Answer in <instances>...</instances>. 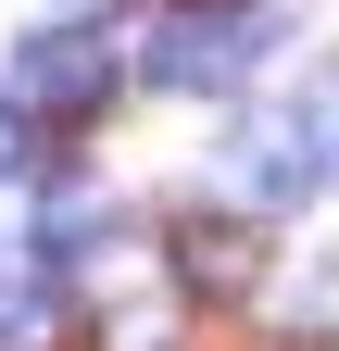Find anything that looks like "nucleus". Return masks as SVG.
I'll list each match as a JSON object with an SVG mask.
<instances>
[{
	"instance_id": "nucleus-1",
	"label": "nucleus",
	"mask_w": 339,
	"mask_h": 351,
	"mask_svg": "<svg viewBox=\"0 0 339 351\" xmlns=\"http://www.w3.org/2000/svg\"><path fill=\"white\" fill-rule=\"evenodd\" d=\"M264 51H277V0H176V13H151V38H139V75L189 88V101H226Z\"/></svg>"
},
{
	"instance_id": "nucleus-2",
	"label": "nucleus",
	"mask_w": 339,
	"mask_h": 351,
	"mask_svg": "<svg viewBox=\"0 0 339 351\" xmlns=\"http://www.w3.org/2000/svg\"><path fill=\"white\" fill-rule=\"evenodd\" d=\"M214 163H226V201H251L264 226H289L302 201H327V176H339L302 101H289V113H239L226 138H214Z\"/></svg>"
},
{
	"instance_id": "nucleus-3",
	"label": "nucleus",
	"mask_w": 339,
	"mask_h": 351,
	"mask_svg": "<svg viewBox=\"0 0 339 351\" xmlns=\"http://www.w3.org/2000/svg\"><path fill=\"white\" fill-rule=\"evenodd\" d=\"M13 88H25L51 125H89V113L113 101V38H101V25H38L25 51H13Z\"/></svg>"
},
{
	"instance_id": "nucleus-4",
	"label": "nucleus",
	"mask_w": 339,
	"mask_h": 351,
	"mask_svg": "<svg viewBox=\"0 0 339 351\" xmlns=\"http://www.w3.org/2000/svg\"><path fill=\"white\" fill-rule=\"evenodd\" d=\"M163 263H176V289L201 301H251L264 289V213H176V239H163Z\"/></svg>"
},
{
	"instance_id": "nucleus-5",
	"label": "nucleus",
	"mask_w": 339,
	"mask_h": 351,
	"mask_svg": "<svg viewBox=\"0 0 339 351\" xmlns=\"http://www.w3.org/2000/svg\"><path fill=\"white\" fill-rule=\"evenodd\" d=\"M38 125H51V113H38L25 88L0 75V176H25V163H38Z\"/></svg>"
},
{
	"instance_id": "nucleus-6",
	"label": "nucleus",
	"mask_w": 339,
	"mask_h": 351,
	"mask_svg": "<svg viewBox=\"0 0 339 351\" xmlns=\"http://www.w3.org/2000/svg\"><path fill=\"white\" fill-rule=\"evenodd\" d=\"M101 351H176V314L163 301H126V314H101Z\"/></svg>"
},
{
	"instance_id": "nucleus-7",
	"label": "nucleus",
	"mask_w": 339,
	"mask_h": 351,
	"mask_svg": "<svg viewBox=\"0 0 339 351\" xmlns=\"http://www.w3.org/2000/svg\"><path fill=\"white\" fill-rule=\"evenodd\" d=\"M302 113H314V138H327V163H339V88H314Z\"/></svg>"
},
{
	"instance_id": "nucleus-8",
	"label": "nucleus",
	"mask_w": 339,
	"mask_h": 351,
	"mask_svg": "<svg viewBox=\"0 0 339 351\" xmlns=\"http://www.w3.org/2000/svg\"><path fill=\"white\" fill-rule=\"evenodd\" d=\"M0 301H13V226H0Z\"/></svg>"
}]
</instances>
